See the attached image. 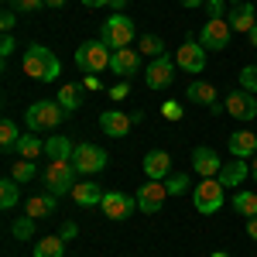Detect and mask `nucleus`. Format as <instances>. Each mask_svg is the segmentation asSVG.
<instances>
[{
  "label": "nucleus",
  "instance_id": "26",
  "mask_svg": "<svg viewBox=\"0 0 257 257\" xmlns=\"http://www.w3.org/2000/svg\"><path fill=\"white\" fill-rule=\"evenodd\" d=\"M72 151H76L72 141L62 138V134H55V138L45 141V155H48V158H72Z\"/></svg>",
  "mask_w": 257,
  "mask_h": 257
},
{
  "label": "nucleus",
  "instance_id": "17",
  "mask_svg": "<svg viewBox=\"0 0 257 257\" xmlns=\"http://www.w3.org/2000/svg\"><path fill=\"white\" fill-rule=\"evenodd\" d=\"M247 172H250V168H247V161H243V158H230V161H223V168H219L216 178L226 185V189H240L243 178H247Z\"/></svg>",
  "mask_w": 257,
  "mask_h": 257
},
{
  "label": "nucleus",
  "instance_id": "9",
  "mask_svg": "<svg viewBox=\"0 0 257 257\" xmlns=\"http://www.w3.org/2000/svg\"><path fill=\"white\" fill-rule=\"evenodd\" d=\"M175 65L185 69V72H192V76H199V72L206 69V48H202L199 41L185 38L182 45H178V52H175Z\"/></svg>",
  "mask_w": 257,
  "mask_h": 257
},
{
  "label": "nucleus",
  "instance_id": "16",
  "mask_svg": "<svg viewBox=\"0 0 257 257\" xmlns=\"http://www.w3.org/2000/svg\"><path fill=\"white\" fill-rule=\"evenodd\" d=\"M226 21H230V28H233V31H243V35H250V28L257 24L254 4H250V0H247V4H233V7H230V14H226Z\"/></svg>",
  "mask_w": 257,
  "mask_h": 257
},
{
  "label": "nucleus",
  "instance_id": "19",
  "mask_svg": "<svg viewBox=\"0 0 257 257\" xmlns=\"http://www.w3.org/2000/svg\"><path fill=\"white\" fill-rule=\"evenodd\" d=\"M131 123H134V120L127 117V113H120V110H103V113H99V127H103V134H110V138H123V134L131 131Z\"/></svg>",
  "mask_w": 257,
  "mask_h": 257
},
{
  "label": "nucleus",
  "instance_id": "47",
  "mask_svg": "<svg viewBox=\"0 0 257 257\" xmlns=\"http://www.w3.org/2000/svg\"><path fill=\"white\" fill-rule=\"evenodd\" d=\"M69 0H45V7H65Z\"/></svg>",
  "mask_w": 257,
  "mask_h": 257
},
{
  "label": "nucleus",
  "instance_id": "29",
  "mask_svg": "<svg viewBox=\"0 0 257 257\" xmlns=\"http://www.w3.org/2000/svg\"><path fill=\"white\" fill-rule=\"evenodd\" d=\"M18 185H21L18 178H4V182H0V206H4V209L18 206V199H21V189H18Z\"/></svg>",
  "mask_w": 257,
  "mask_h": 257
},
{
  "label": "nucleus",
  "instance_id": "43",
  "mask_svg": "<svg viewBox=\"0 0 257 257\" xmlns=\"http://www.w3.org/2000/svg\"><path fill=\"white\" fill-rule=\"evenodd\" d=\"M247 237H254V240H257V216L247 219Z\"/></svg>",
  "mask_w": 257,
  "mask_h": 257
},
{
  "label": "nucleus",
  "instance_id": "7",
  "mask_svg": "<svg viewBox=\"0 0 257 257\" xmlns=\"http://www.w3.org/2000/svg\"><path fill=\"white\" fill-rule=\"evenodd\" d=\"M230 38H233V28H230L226 18H209L202 24V31H199V45L206 52H223L230 45Z\"/></svg>",
  "mask_w": 257,
  "mask_h": 257
},
{
  "label": "nucleus",
  "instance_id": "10",
  "mask_svg": "<svg viewBox=\"0 0 257 257\" xmlns=\"http://www.w3.org/2000/svg\"><path fill=\"white\" fill-rule=\"evenodd\" d=\"M134 199H138L141 213H161V206H165V199H168V185H165V182H155V178H148V185H141Z\"/></svg>",
  "mask_w": 257,
  "mask_h": 257
},
{
  "label": "nucleus",
  "instance_id": "36",
  "mask_svg": "<svg viewBox=\"0 0 257 257\" xmlns=\"http://www.w3.org/2000/svg\"><path fill=\"white\" fill-rule=\"evenodd\" d=\"M14 7H18L21 14H35V11L45 7V0H14Z\"/></svg>",
  "mask_w": 257,
  "mask_h": 257
},
{
  "label": "nucleus",
  "instance_id": "46",
  "mask_svg": "<svg viewBox=\"0 0 257 257\" xmlns=\"http://www.w3.org/2000/svg\"><path fill=\"white\" fill-rule=\"evenodd\" d=\"M202 4H206V0H182V7H189V11H192V7H202Z\"/></svg>",
  "mask_w": 257,
  "mask_h": 257
},
{
  "label": "nucleus",
  "instance_id": "21",
  "mask_svg": "<svg viewBox=\"0 0 257 257\" xmlns=\"http://www.w3.org/2000/svg\"><path fill=\"white\" fill-rule=\"evenodd\" d=\"M55 199H59V196H52V192H45V196H31L28 202H24V216L41 219V216H48V213H55Z\"/></svg>",
  "mask_w": 257,
  "mask_h": 257
},
{
  "label": "nucleus",
  "instance_id": "18",
  "mask_svg": "<svg viewBox=\"0 0 257 257\" xmlns=\"http://www.w3.org/2000/svg\"><path fill=\"white\" fill-rule=\"evenodd\" d=\"M230 155L233 158H254L257 155V134L254 131H233L230 134Z\"/></svg>",
  "mask_w": 257,
  "mask_h": 257
},
{
  "label": "nucleus",
  "instance_id": "11",
  "mask_svg": "<svg viewBox=\"0 0 257 257\" xmlns=\"http://www.w3.org/2000/svg\"><path fill=\"white\" fill-rule=\"evenodd\" d=\"M172 79H175V59L172 55H158V59L148 65V76H144L148 89H168Z\"/></svg>",
  "mask_w": 257,
  "mask_h": 257
},
{
  "label": "nucleus",
  "instance_id": "8",
  "mask_svg": "<svg viewBox=\"0 0 257 257\" xmlns=\"http://www.w3.org/2000/svg\"><path fill=\"white\" fill-rule=\"evenodd\" d=\"M72 165H76L79 175H96V172L106 168V151H99L96 144H76Z\"/></svg>",
  "mask_w": 257,
  "mask_h": 257
},
{
  "label": "nucleus",
  "instance_id": "42",
  "mask_svg": "<svg viewBox=\"0 0 257 257\" xmlns=\"http://www.w3.org/2000/svg\"><path fill=\"white\" fill-rule=\"evenodd\" d=\"M76 233H79V226H76V223H65V226H62V233H59V237H62V240H72Z\"/></svg>",
  "mask_w": 257,
  "mask_h": 257
},
{
  "label": "nucleus",
  "instance_id": "27",
  "mask_svg": "<svg viewBox=\"0 0 257 257\" xmlns=\"http://www.w3.org/2000/svg\"><path fill=\"white\" fill-rule=\"evenodd\" d=\"M65 254V240L62 237H45L35 243V257H62Z\"/></svg>",
  "mask_w": 257,
  "mask_h": 257
},
{
  "label": "nucleus",
  "instance_id": "38",
  "mask_svg": "<svg viewBox=\"0 0 257 257\" xmlns=\"http://www.w3.org/2000/svg\"><path fill=\"white\" fill-rule=\"evenodd\" d=\"M161 113H165V117H168V120H178V117H182V106H178L175 99H168V103L161 106Z\"/></svg>",
  "mask_w": 257,
  "mask_h": 257
},
{
  "label": "nucleus",
  "instance_id": "33",
  "mask_svg": "<svg viewBox=\"0 0 257 257\" xmlns=\"http://www.w3.org/2000/svg\"><path fill=\"white\" fill-rule=\"evenodd\" d=\"M11 233H14L18 240H31V237H35V219H31V216H21V219H14Z\"/></svg>",
  "mask_w": 257,
  "mask_h": 257
},
{
  "label": "nucleus",
  "instance_id": "49",
  "mask_svg": "<svg viewBox=\"0 0 257 257\" xmlns=\"http://www.w3.org/2000/svg\"><path fill=\"white\" fill-rule=\"evenodd\" d=\"M250 172H254V178H257V155L250 158Z\"/></svg>",
  "mask_w": 257,
  "mask_h": 257
},
{
  "label": "nucleus",
  "instance_id": "51",
  "mask_svg": "<svg viewBox=\"0 0 257 257\" xmlns=\"http://www.w3.org/2000/svg\"><path fill=\"white\" fill-rule=\"evenodd\" d=\"M230 4H247V0H230Z\"/></svg>",
  "mask_w": 257,
  "mask_h": 257
},
{
  "label": "nucleus",
  "instance_id": "25",
  "mask_svg": "<svg viewBox=\"0 0 257 257\" xmlns=\"http://www.w3.org/2000/svg\"><path fill=\"white\" fill-rule=\"evenodd\" d=\"M18 155H21V158H28V161H35L38 155H45V141H41L38 134H21Z\"/></svg>",
  "mask_w": 257,
  "mask_h": 257
},
{
  "label": "nucleus",
  "instance_id": "24",
  "mask_svg": "<svg viewBox=\"0 0 257 257\" xmlns=\"http://www.w3.org/2000/svg\"><path fill=\"white\" fill-rule=\"evenodd\" d=\"M230 202H233V209H237L240 216H247V219L257 216V192H250V189H237Z\"/></svg>",
  "mask_w": 257,
  "mask_h": 257
},
{
  "label": "nucleus",
  "instance_id": "30",
  "mask_svg": "<svg viewBox=\"0 0 257 257\" xmlns=\"http://www.w3.org/2000/svg\"><path fill=\"white\" fill-rule=\"evenodd\" d=\"M55 99L62 103V110H65V113H76V110L82 106V99H79V86H62Z\"/></svg>",
  "mask_w": 257,
  "mask_h": 257
},
{
  "label": "nucleus",
  "instance_id": "35",
  "mask_svg": "<svg viewBox=\"0 0 257 257\" xmlns=\"http://www.w3.org/2000/svg\"><path fill=\"white\" fill-rule=\"evenodd\" d=\"M240 89L257 93V65H243V69H240Z\"/></svg>",
  "mask_w": 257,
  "mask_h": 257
},
{
  "label": "nucleus",
  "instance_id": "13",
  "mask_svg": "<svg viewBox=\"0 0 257 257\" xmlns=\"http://www.w3.org/2000/svg\"><path fill=\"white\" fill-rule=\"evenodd\" d=\"M226 113L230 117H237V120H254L257 117V99L254 93H247V89H233L230 96H226Z\"/></svg>",
  "mask_w": 257,
  "mask_h": 257
},
{
  "label": "nucleus",
  "instance_id": "34",
  "mask_svg": "<svg viewBox=\"0 0 257 257\" xmlns=\"http://www.w3.org/2000/svg\"><path fill=\"white\" fill-rule=\"evenodd\" d=\"M165 185H168V196H182L192 182H189V175H182V172H178V175H168V178H165Z\"/></svg>",
  "mask_w": 257,
  "mask_h": 257
},
{
  "label": "nucleus",
  "instance_id": "14",
  "mask_svg": "<svg viewBox=\"0 0 257 257\" xmlns=\"http://www.w3.org/2000/svg\"><path fill=\"white\" fill-rule=\"evenodd\" d=\"M144 175L155 178V182H165L172 175V155L168 151H148L144 155Z\"/></svg>",
  "mask_w": 257,
  "mask_h": 257
},
{
  "label": "nucleus",
  "instance_id": "31",
  "mask_svg": "<svg viewBox=\"0 0 257 257\" xmlns=\"http://www.w3.org/2000/svg\"><path fill=\"white\" fill-rule=\"evenodd\" d=\"M138 52H141V55L158 59V55H165V41H161L158 35H141V38H138Z\"/></svg>",
  "mask_w": 257,
  "mask_h": 257
},
{
  "label": "nucleus",
  "instance_id": "15",
  "mask_svg": "<svg viewBox=\"0 0 257 257\" xmlns=\"http://www.w3.org/2000/svg\"><path fill=\"white\" fill-rule=\"evenodd\" d=\"M192 168H196L202 178H216L219 168H223V161H219V155L213 148H196V151H192Z\"/></svg>",
  "mask_w": 257,
  "mask_h": 257
},
{
  "label": "nucleus",
  "instance_id": "2",
  "mask_svg": "<svg viewBox=\"0 0 257 257\" xmlns=\"http://www.w3.org/2000/svg\"><path fill=\"white\" fill-rule=\"evenodd\" d=\"M41 182H45V189L52 196H72V189H76V165H72V158H52L45 165V172H41Z\"/></svg>",
  "mask_w": 257,
  "mask_h": 257
},
{
  "label": "nucleus",
  "instance_id": "37",
  "mask_svg": "<svg viewBox=\"0 0 257 257\" xmlns=\"http://www.w3.org/2000/svg\"><path fill=\"white\" fill-rule=\"evenodd\" d=\"M14 24H18V14H14V11H4V14H0V28H4V35H11Z\"/></svg>",
  "mask_w": 257,
  "mask_h": 257
},
{
  "label": "nucleus",
  "instance_id": "50",
  "mask_svg": "<svg viewBox=\"0 0 257 257\" xmlns=\"http://www.w3.org/2000/svg\"><path fill=\"white\" fill-rule=\"evenodd\" d=\"M209 257H230V254H223V250H216V254H209Z\"/></svg>",
  "mask_w": 257,
  "mask_h": 257
},
{
  "label": "nucleus",
  "instance_id": "1",
  "mask_svg": "<svg viewBox=\"0 0 257 257\" xmlns=\"http://www.w3.org/2000/svg\"><path fill=\"white\" fill-rule=\"evenodd\" d=\"M59 72H62V62L52 48L28 45V52H24V76H31V79H38V82H55Z\"/></svg>",
  "mask_w": 257,
  "mask_h": 257
},
{
  "label": "nucleus",
  "instance_id": "12",
  "mask_svg": "<svg viewBox=\"0 0 257 257\" xmlns=\"http://www.w3.org/2000/svg\"><path fill=\"white\" fill-rule=\"evenodd\" d=\"M99 206H103V213H106L110 219H127L134 209H138V199H131L127 192H120V189H110Z\"/></svg>",
  "mask_w": 257,
  "mask_h": 257
},
{
  "label": "nucleus",
  "instance_id": "32",
  "mask_svg": "<svg viewBox=\"0 0 257 257\" xmlns=\"http://www.w3.org/2000/svg\"><path fill=\"white\" fill-rule=\"evenodd\" d=\"M35 175H38V168H35V161H28V158L14 161V168H11V178H18L21 185H24V182H31Z\"/></svg>",
  "mask_w": 257,
  "mask_h": 257
},
{
  "label": "nucleus",
  "instance_id": "6",
  "mask_svg": "<svg viewBox=\"0 0 257 257\" xmlns=\"http://www.w3.org/2000/svg\"><path fill=\"white\" fill-rule=\"evenodd\" d=\"M192 202H196L199 213L213 216V213H219V206L226 202V185L219 178H202L196 189H192Z\"/></svg>",
  "mask_w": 257,
  "mask_h": 257
},
{
  "label": "nucleus",
  "instance_id": "22",
  "mask_svg": "<svg viewBox=\"0 0 257 257\" xmlns=\"http://www.w3.org/2000/svg\"><path fill=\"white\" fill-rule=\"evenodd\" d=\"M103 189H99L96 182H76V189H72V199L79 202V206H99L103 202Z\"/></svg>",
  "mask_w": 257,
  "mask_h": 257
},
{
  "label": "nucleus",
  "instance_id": "39",
  "mask_svg": "<svg viewBox=\"0 0 257 257\" xmlns=\"http://www.w3.org/2000/svg\"><path fill=\"white\" fill-rule=\"evenodd\" d=\"M127 93H131V86L120 79L117 86H110V99H127Z\"/></svg>",
  "mask_w": 257,
  "mask_h": 257
},
{
  "label": "nucleus",
  "instance_id": "52",
  "mask_svg": "<svg viewBox=\"0 0 257 257\" xmlns=\"http://www.w3.org/2000/svg\"><path fill=\"white\" fill-rule=\"evenodd\" d=\"M4 4H14V0H4Z\"/></svg>",
  "mask_w": 257,
  "mask_h": 257
},
{
  "label": "nucleus",
  "instance_id": "41",
  "mask_svg": "<svg viewBox=\"0 0 257 257\" xmlns=\"http://www.w3.org/2000/svg\"><path fill=\"white\" fill-rule=\"evenodd\" d=\"M14 48H18L14 38H11V35H4V41H0V55H4V59H11V55H14Z\"/></svg>",
  "mask_w": 257,
  "mask_h": 257
},
{
  "label": "nucleus",
  "instance_id": "4",
  "mask_svg": "<svg viewBox=\"0 0 257 257\" xmlns=\"http://www.w3.org/2000/svg\"><path fill=\"white\" fill-rule=\"evenodd\" d=\"M134 21L127 18V14H113V18L103 21V28H99V41L103 45H110L113 52L117 48H131V41H134Z\"/></svg>",
  "mask_w": 257,
  "mask_h": 257
},
{
  "label": "nucleus",
  "instance_id": "48",
  "mask_svg": "<svg viewBox=\"0 0 257 257\" xmlns=\"http://www.w3.org/2000/svg\"><path fill=\"white\" fill-rule=\"evenodd\" d=\"M247 38H250V45H254V48H257V24H254V28H250V35H247Z\"/></svg>",
  "mask_w": 257,
  "mask_h": 257
},
{
  "label": "nucleus",
  "instance_id": "44",
  "mask_svg": "<svg viewBox=\"0 0 257 257\" xmlns=\"http://www.w3.org/2000/svg\"><path fill=\"white\" fill-rule=\"evenodd\" d=\"M82 7H110V0H82Z\"/></svg>",
  "mask_w": 257,
  "mask_h": 257
},
{
  "label": "nucleus",
  "instance_id": "28",
  "mask_svg": "<svg viewBox=\"0 0 257 257\" xmlns=\"http://www.w3.org/2000/svg\"><path fill=\"white\" fill-rule=\"evenodd\" d=\"M18 141H21V131L14 120H4L0 123V148L4 151H18Z\"/></svg>",
  "mask_w": 257,
  "mask_h": 257
},
{
  "label": "nucleus",
  "instance_id": "3",
  "mask_svg": "<svg viewBox=\"0 0 257 257\" xmlns=\"http://www.w3.org/2000/svg\"><path fill=\"white\" fill-rule=\"evenodd\" d=\"M62 120H65V110H62L59 99H38V103H31V106H28V113H24V123H28V131H31V134L55 131Z\"/></svg>",
  "mask_w": 257,
  "mask_h": 257
},
{
  "label": "nucleus",
  "instance_id": "23",
  "mask_svg": "<svg viewBox=\"0 0 257 257\" xmlns=\"http://www.w3.org/2000/svg\"><path fill=\"white\" fill-rule=\"evenodd\" d=\"M185 96L192 99V103H202V106H213V103H216V86H213V82H202V79H196V82H189Z\"/></svg>",
  "mask_w": 257,
  "mask_h": 257
},
{
  "label": "nucleus",
  "instance_id": "20",
  "mask_svg": "<svg viewBox=\"0 0 257 257\" xmlns=\"http://www.w3.org/2000/svg\"><path fill=\"white\" fill-rule=\"evenodd\" d=\"M138 65H141V55L134 52V48H117V52H113V59H110V69H113L117 76H123V79H127V76H134V72H138Z\"/></svg>",
  "mask_w": 257,
  "mask_h": 257
},
{
  "label": "nucleus",
  "instance_id": "40",
  "mask_svg": "<svg viewBox=\"0 0 257 257\" xmlns=\"http://www.w3.org/2000/svg\"><path fill=\"white\" fill-rule=\"evenodd\" d=\"M223 4H226V0H206V11H209V18H226V14H223Z\"/></svg>",
  "mask_w": 257,
  "mask_h": 257
},
{
  "label": "nucleus",
  "instance_id": "5",
  "mask_svg": "<svg viewBox=\"0 0 257 257\" xmlns=\"http://www.w3.org/2000/svg\"><path fill=\"white\" fill-rule=\"evenodd\" d=\"M110 59H113V48L103 45L99 38L82 41L79 48H76V65H79L82 72H103V69H110Z\"/></svg>",
  "mask_w": 257,
  "mask_h": 257
},
{
  "label": "nucleus",
  "instance_id": "45",
  "mask_svg": "<svg viewBox=\"0 0 257 257\" xmlns=\"http://www.w3.org/2000/svg\"><path fill=\"white\" fill-rule=\"evenodd\" d=\"M127 4H131V0H110V7H113L117 14H120V11H123V7H127Z\"/></svg>",
  "mask_w": 257,
  "mask_h": 257
}]
</instances>
